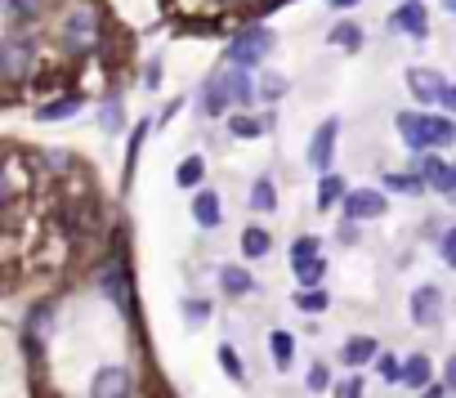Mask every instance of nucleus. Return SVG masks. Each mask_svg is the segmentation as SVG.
I'll use <instances>...</instances> for the list:
<instances>
[{
    "instance_id": "f257e3e1",
    "label": "nucleus",
    "mask_w": 456,
    "mask_h": 398,
    "mask_svg": "<svg viewBox=\"0 0 456 398\" xmlns=\"http://www.w3.org/2000/svg\"><path fill=\"white\" fill-rule=\"evenodd\" d=\"M398 134L407 139V148H443L456 139V126L447 117H420V112H403L398 117Z\"/></svg>"
},
{
    "instance_id": "f03ea898",
    "label": "nucleus",
    "mask_w": 456,
    "mask_h": 398,
    "mask_svg": "<svg viewBox=\"0 0 456 398\" xmlns=\"http://www.w3.org/2000/svg\"><path fill=\"white\" fill-rule=\"evenodd\" d=\"M269 50H273V32H269V28H247V32L233 41V50H228V63L251 72L256 63H265Z\"/></svg>"
},
{
    "instance_id": "7ed1b4c3",
    "label": "nucleus",
    "mask_w": 456,
    "mask_h": 398,
    "mask_svg": "<svg viewBox=\"0 0 456 398\" xmlns=\"http://www.w3.org/2000/svg\"><path fill=\"white\" fill-rule=\"evenodd\" d=\"M99 287H103V296H108L121 313L134 309V291H130V269H126V260H108L103 273H99Z\"/></svg>"
},
{
    "instance_id": "20e7f679",
    "label": "nucleus",
    "mask_w": 456,
    "mask_h": 398,
    "mask_svg": "<svg viewBox=\"0 0 456 398\" xmlns=\"http://www.w3.org/2000/svg\"><path fill=\"white\" fill-rule=\"evenodd\" d=\"M63 41H68V50H94V41H99V14L94 10H72L68 14V23H63Z\"/></svg>"
},
{
    "instance_id": "39448f33",
    "label": "nucleus",
    "mask_w": 456,
    "mask_h": 398,
    "mask_svg": "<svg viewBox=\"0 0 456 398\" xmlns=\"http://www.w3.org/2000/svg\"><path fill=\"white\" fill-rule=\"evenodd\" d=\"M32 59H37V45H32L28 37L5 41V45H0V77L23 81V77H28V68H32Z\"/></svg>"
},
{
    "instance_id": "423d86ee",
    "label": "nucleus",
    "mask_w": 456,
    "mask_h": 398,
    "mask_svg": "<svg viewBox=\"0 0 456 398\" xmlns=\"http://www.w3.org/2000/svg\"><path fill=\"white\" fill-rule=\"evenodd\" d=\"M411 322L416 327H438L443 322V291L438 287H416L411 291Z\"/></svg>"
},
{
    "instance_id": "0eeeda50",
    "label": "nucleus",
    "mask_w": 456,
    "mask_h": 398,
    "mask_svg": "<svg viewBox=\"0 0 456 398\" xmlns=\"http://www.w3.org/2000/svg\"><path fill=\"white\" fill-rule=\"evenodd\" d=\"M90 398H130V371L126 367H99L90 380Z\"/></svg>"
},
{
    "instance_id": "6e6552de",
    "label": "nucleus",
    "mask_w": 456,
    "mask_h": 398,
    "mask_svg": "<svg viewBox=\"0 0 456 398\" xmlns=\"http://www.w3.org/2000/svg\"><path fill=\"white\" fill-rule=\"evenodd\" d=\"M345 215H349V224H354V220H376V215H385V192H376V188H354V192L345 197Z\"/></svg>"
},
{
    "instance_id": "1a4fd4ad",
    "label": "nucleus",
    "mask_w": 456,
    "mask_h": 398,
    "mask_svg": "<svg viewBox=\"0 0 456 398\" xmlns=\"http://www.w3.org/2000/svg\"><path fill=\"white\" fill-rule=\"evenodd\" d=\"M336 130H340L336 117L314 130V139H309V166H314V170H327V166L336 161Z\"/></svg>"
},
{
    "instance_id": "9d476101",
    "label": "nucleus",
    "mask_w": 456,
    "mask_h": 398,
    "mask_svg": "<svg viewBox=\"0 0 456 398\" xmlns=\"http://www.w3.org/2000/svg\"><path fill=\"white\" fill-rule=\"evenodd\" d=\"M407 85H411V94H416L420 103H434V99H443V90H447V81H443L434 68H411V72H407Z\"/></svg>"
},
{
    "instance_id": "9b49d317",
    "label": "nucleus",
    "mask_w": 456,
    "mask_h": 398,
    "mask_svg": "<svg viewBox=\"0 0 456 398\" xmlns=\"http://www.w3.org/2000/svg\"><path fill=\"white\" fill-rule=\"evenodd\" d=\"M219 287H224V296H251L256 291V278L247 269H238V264H224L219 269Z\"/></svg>"
},
{
    "instance_id": "f8f14e48",
    "label": "nucleus",
    "mask_w": 456,
    "mask_h": 398,
    "mask_svg": "<svg viewBox=\"0 0 456 398\" xmlns=\"http://www.w3.org/2000/svg\"><path fill=\"white\" fill-rule=\"evenodd\" d=\"M269 358L278 362V371H287V367L296 362V336H291V331H282V327H278V331H269Z\"/></svg>"
},
{
    "instance_id": "ddd939ff",
    "label": "nucleus",
    "mask_w": 456,
    "mask_h": 398,
    "mask_svg": "<svg viewBox=\"0 0 456 398\" xmlns=\"http://www.w3.org/2000/svg\"><path fill=\"white\" fill-rule=\"evenodd\" d=\"M340 358H345L349 367H362V362H376L380 353H376V340H371V336H354V340L340 345Z\"/></svg>"
},
{
    "instance_id": "4468645a",
    "label": "nucleus",
    "mask_w": 456,
    "mask_h": 398,
    "mask_svg": "<svg viewBox=\"0 0 456 398\" xmlns=\"http://www.w3.org/2000/svg\"><path fill=\"white\" fill-rule=\"evenodd\" d=\"M394 28L411 32V37H425L429 32V19H425V5H416V0H407V5L394 14Z\"/></svg>"
},
{
    "instance_id": "2eb2a0df",
    "label": "nucleus",
    "mask_w": 456,
    "mask_h": 398,
    "mask_svg": "<svg viewBox=\"0 0 456 398\" xmlns=\"http://www.w3.org/2000/svg\"><path fill=\"white\" fill-rule=\"evenodd\" d=\"M224 85H228V99H238V103H251V99H256V81H251L247 68L224 72Z\"/></svg>"
},
{
    "instance_id": "dca6fc26",
    "label": "nucleus",
    "mask_w": 456,
    "mask_h": 398,
    "mask_svg": "<svg viewBox=\"0 0 456 398\" xmlns=\"http://www.w3.org/2000/svg\"><path fill=\"white\" fill-rule=\"evenodd\" d=\"M224 108H228V85H224V77H210L206 90H201V112L206 117H219Z\"/></svg>"
},
{
    "instance_id": "f3484780",
    "label": "nucleus",
    "mask_w": 456,
    "mask_h": 398,
    "mask_svg": "<svg viewBox=\"0 0 456 398\" xmlns=\"http://www.w3.org/2000/svg\"><path fill=\"white\" fill-rule=\"evenodd\" d=\"M429 376H434V367H429L425 353H411V358L403 362V385H407V389H425Z\"/></svg>"
},
{
    "instance_id": "a211bd4d",
    "label": "nucleus",
    "mask_w": 456,
    "mask_h": 398,
    "mask_svg": "<svg viewBox=\"0 0 456 398\" xmlns=\"http://www.w3.org/2000/svg\"><path fill=\"white\" fill-rule=\"evenodd\" d=\"M447 170H452V166H443L438 157H420V161H416V175H420V183H429L434 192H443V188H447Z\"/></svg>"
},
{
    "instance_id": "6ab92c4d",
    "label": "nucleus",
    "mask_w": 456,
    "mask_h": 398,
    "mask_svg": "<svg viewBox=\"0 0 456 398\" xmlns=\"http://www.w3.org/2000/svg\"><path fill=\"white\" fill-rule=\"evenodd\" d=\"M291 269H296V278H300V287H305V291H309V287H322V278H327V260H322V256L296 260Z\"/></svg>"
},
{
    "instance_id": "aec40b11",
    "label": "nucleus",
    "mask_w": 456,
    "mask_h": 398,
    "mask_svg": "<svg viewBox=\"0 0 456 398\" xmlns=\"http://www.w3.org/2000/svg\"><path fill=\"white\" fill-rule=\"evenodd\" d=\"M0 5H5V14H10L14 23H32V19L45 14L50 0H0Z\"/></svg>"
},
{
    "instance_id": "412c9836",
    "label": "nucleus",
    "mask_w": 456,
    "mask_h": 398,
    "mask_svg": "<svg viewBox=\"0 0 456 398\" xmlns=\"http://www.w3.org/2000/svg\"><path fill=\"white\" fill-rule=\"evenodd\" d=\"M192 220L201 229H215L219 224V197L215 192H197V202H192Z\"/></svg>"
},
{
    "instance_id": "4be33fe9",
    "label": "nucleus",
    "mask_w": 456,
    "mask_h": 398,
    "mask_svg": "<svg viewBox=\"0 0 456 398\" xmlns=\"http://www.w3.org/2000/svg\"><path fill=\"white\" fill-rule=\"evenodd\" d=\"M121 117H126L121 99H108V103H103V112H99V126H103V134H121V126H126Z\"/></svg>"
},
{
    "instance_id": "5701e85b",
    "label": "nucleus",
    "mask_w": 456,
    "mask_h": 398,
    "mask_svg": "<svg viewBox=\"0 0 456 398\" xmlns=\"http://www.w3.org/2000/svg\"><path fill=\"white\" fill-rule=\"evenodd\" d=\"M327 305H331V296H327L322 287H309V291L296 296V309H300V313H322Z\"/></svg>"
},
{
    "instance_id": "b1692460",
    "label": "nucleus",
    "mask_w": 456,
    "mask_h": 398,
    "mask_svg": "<svg viewBox=\"0 0 456 398\" xmlns=\"http://www.w3.org/2000/svg\"><path fill=\"white\" fill-rule=\"evenodd\" d=\"M269 126H273L269 117H238V121H233V126H228V130H233L238 139H256V134H265Z\"/></svg>"
},
{
    "instance_id": "393cba45",
    "label": "nucleus",
    "mask_w": 456,
    "mask_h": 398,
    "mask_svg": "<svg viewBox=\"0 0 456 398\" xmlns=\"http://www.w3.org/2000/svg\"><path fill=\"white\" fill-rule=\"evenodd\" d=\"M340 197H349V192H345V183H340L336 175H327V179L318 183V207L327 211V207H336V202H340Z\"/></svg>"
},
{
    "instance_id": "a878e982",
    "label": "nucleus",
    "mask_w": 456,
    "mask_h": 398,
    "mask_svg": "<svg viewBox=\"0 0 456 398\" xmlns=\"http://www.w3.org/2000/svg\"><path fill=\"white\" fill-rule=\"evenodd\" d=\"M331 45H340V50H358V45H362V28H354V23H336V28H331Z\"/></svg>"
},
{
    "instance_id": "bb28decb",
    "label": "nucleus",
    "mask_w": 456,
    "mask_h": 398,
    "mask_svg": "<svg viewBox=\"0 0 456 398\" xmlns=\"http://www.w3.org/2000/svg\"><path fill=\"white\" fill-rule=\"evenodd\" d=\"M269 247H273V242H269V233H265V229H247V233H242V251H247L251 260L269 256Z\"/></svg>"
},
{
    "instance_id": "cd10ccee",
    "label": "nucleus",
    "mask_w": 456,
    "mask_h": 398,
    "mask_svg": "<svg viewBox=\"0 0 456 398\" xmlns=\"http://www.w3.org/2000/svg\"><path fill=\"white\" fill-rule=\"evenodd\" d=\"M251 207H256V211H273V207H278L273 179H256V188H251Z\"/></svg>"
},
{
    "instance_id": "c85d7f7f",
    "label": "nucleus",
    "mask_w": 456,
    "mask_h": 398,
    "mask_svg": "<svg viewBox=\"0 0 456 398\" xmlns=\"http://www.w3.org/2000/svg\"><path fill=\"white\" fill-rule=\"evenodd\" d=\"M376 371H380V380H385V385H403V358L380 353V358H376Z\"/></svg>"
},
{
    "instance_id": "c756f323",
    "label": "nucleus",
    "mask_w": 456,
    "mask_h": 398,
    "mask_svg": "<svg viewBox=\"0 0 456 398\" xmlns=\"http://www.w3.org/2000/svg\"><path fill=\"white\" fill-rule=\"evenodd\" d=\"M219 367L228 371V380H247V367H242V358L233 353V345H219Z\"/></svg>"
},
{
    "instance_id": "7c9ffc66",
    "label": "nucleus",
    "mask_w": 456,
    "mask_h": 398,
    "mask_svg": "<svg viewBox=\"0 0 456 398\" xmlns=\"http://www.w3.org/2000/svg\"><path fill=\"white\" fill-rule=\"evenodd\" d=\"M201 175H206V161H201V157H188V161L179 166V183H183V188H197Z\"/></svg>"
},
{
    "instance_id": "2f4dec72",
    "label": "nucleus",
    "mask_w": 456,
    "mask_h": 398,
    "mask_svg": "<svg viewBox=\"0 0 456 398\" xmlns=\"http://www.w3.org/2000/svg\"><path fill=\"white\" fill-rule=\"evenodd\" d=\"M81 108V99H59V103H45L41 108V121H59V117H72Z\"/></svg>"
},
{
    "instance_id": "473e14b6",
    "label": "nucleus",
    "mask_w": 456,
    "mask_h": 398,
    "mask_svg": "<svg viewBox=\"0 0 456 398\" xmlns=\"http://www.w3.org/2000/svg\"><path fill=\"white\" fill-rule=\"evenodd\" d=\"M385 188L389 192H420V175H385Z\"/></svg>"
},
{
    "instance_id": "72a5a7b5",
    "label": "nucleus",
    "mask_w": 456,
    "mask_h": 398,
    "mask_svg": "<svg viewBox=\"0 0 456 398\" xmlns=\"http://www.w3.org/2000/svg\"><path fill=\"white\" fill-rule=\"evenodd\" d=\"M183 318H188L192 327H201V322L210 318V300H197V296H192V300H183Z\"/></svg>"
},
{
    "instance_id": "f704fd0d",
    "label": "nucleus",
    "mask_w": 456,
    "mask_h": 398,
    "mask_svg": "<svg viewBox=\"0 0 456 398\" xmlns=\"http://www.w3.org/2000/svg\"><path fill=\"white\" fill-rule=\"evenodd\" d=\"M260 94H265L269 103H273V99H282V94H287V77H278V72H269V77L260 81Z\"/></svg>"
},
{
    "instance_id": "c9c22d12",
    "label": "nucleus",
    "mask_w": 456,
    "mask_h": 398,
    "mask_svg": "<svg viewBox=\"0 0 456 398\" xmlns=\"http://www.w3.org/2000/svg\"><path fill=\"white\" fill-rule=\"evenodd\" d=\"M305 385H309L314 394H322V389L331 385V371H327L322 362H314V367H309V376H305Z\"/></svg>"
},
{
    "instance_id": "e433bc0d",
    "label": "nucleus",
    "mask_w": 456,
    "mask_h": 398,
    "mask_svg": "<svg viewBox=\"0 0 456 398\" xmlns=\"http://www.w3.org/2000/svg\"><path fill=\"white\" fill-rule=\"evenodd\" d=\"M143 139H148V121H139V130L130 134V157H126V175L134 170V157H139V148H143Z\"/></svg>"
},
{
    "instance_id": "4c0bfd02",
    "label": "nucleus",
    "mask_w": 456,
    "mask_h": 398,
    "mask_svg": "<svg viewBox=\"0 0 456 398\" xmlns=\"http://www.w3.org/2000/svg\"><path fill=\"white\" fill-rule=\"evenodd\" d=\"M438 251H443V264L447 269H456V224L443 233V242H438Z\"/></svg>"
},
{
    "instance_id": "58836bf2",
    "label": "nucleus",
    "mask_w": 456,
    "mask_h": 398,
    "mask_svg": "<svg viewBox=\"0 0 456 398\" xmlns=\"http://www.w3.org/2000/svg\"><path fill=\"white\" fill-rule=\"evenodd\" d=\"M309 256H322V247H318V238H300V242L291 247V260H309Z\"/></svg>"
},
{
    "instance_id": "ea45409f",
    "label": "nucleus",
    "mask_w": 456,
    "mask_h": 398,
    "mask_svg": "<svg viewBox=\"0 0 456 398\" xmlns=\"http://www.w3.org/2000/svg\"><path fill=\"white\" fill-rule=\"evenodd\" d=\"M336 398H362V376H345L336 385Z\"/></svg>"
},
{
    "instance_id": "a19ab883",
    "label": "nucleus",
    "mask_w": 456,
    "mask_h": 398,
    "mask_svg": "<svg viewBox=\"0 0 456 398\" xmlns=\"http://www.w3.org/2000/svg\"><path fill=\"white\" fill-rule=\"evenodd\" d=\"M443 389H452L456 394V353L447 358V367H443Z\"/></svg>"
},
{
    "instance_id": "79ce46f5",
    "label": "nucleus",
    "mask_w": 456,
    "mask_h": 398,
    "mask_svg": "<svg viewBox=\"0 0 456 398\" xmlns=\"http://www.w3.org/2000/svg\"><path fill=\"white\" fill-rule=\"evenodd\" d=\"M443 108H447V112H456V85H447V90H443Z\"/></svg>"
},
{
    "instance_id": "37998d69",
    "label": "nucleus",
    "mask_w": 456,
    "mask_h": 398,
    "mask_svg": "<svg viewBox=\"0 0 456 398\" xmlns=\"http://www.w3.org/2000/svg\"><path fill=\"white\" fill-rule=\"evenodd\" d=\"M157 81H161V63L152 59V63H148V85H157Z\"/></svg>"
},
{
    "instance_id": "c03bdc74",
    "label": "nucleus",
    "mask_w": 456,
    "mask_h": 398,
    "mask_svg": "<svg viewBox=\"0 0 456 398\" xmlns=\"http://www.w3.org/2000/svg\"><path fill=\"white\" fill-rule=\"evenodd\" d=\"M443 197H456V166L447 170V188H443Z\"/></svg>"
},
{
    "instance_id": "a18cd8bd",
    "label": "nucleus",
    "mask_w": 456,
    "mask_h": 398,
    "mask_svg": "<svg viewBox=\"0 0 456 398\" xmlns=\"http://www.w3.org/2000/svg\"><path fill=\"white\" fill-rule=\"evenodd\" d=\"M443 394H447L443 385H429V389H420V398H443Z\"/></svg>"
},
{
    "instance_id": "49530a36",
    "label": "nucleus",
    "mask_w": 456,
    "mask_h": 398,
    "mask_svg": "<svg viewBox=\"0 0 456 398\" xmlns=\"http://www.w3.org/2000/svg\"><path fill=\"white\" fill-rule=\"evenodd\" d=\"M331 5H336V10H349V5H358V0H331Z\"/></svg>"
},
{
    "instance_id": "de8ad7c7",
    "label": "nucleus",
    "mask_w": 456,
    "mask_h": 398,
    "mask_svg": "<svg viewBox=\"0 0 456 398\" xmlns=\"http://www.w3.org/2000/svg\"><path fill=\"white\" fill-rule=\"evenodd\" d=\"M447 10H456V0H447Z\"/></svg>"
}]
</instances>
